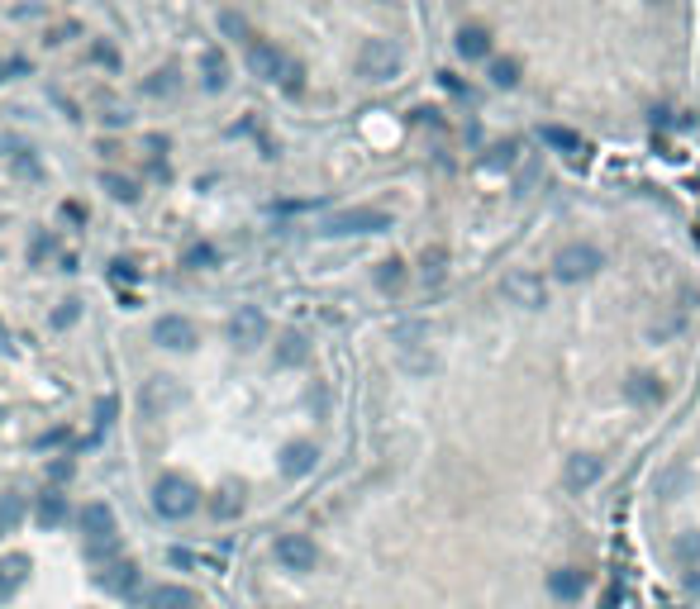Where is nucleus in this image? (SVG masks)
I'll return each instance as SVG.
<instances>
[{
	"label": "nucleus",
	"mask_w": 700,
	"mask_h": 609,
	"mask_svg": "<svg viewBox=\"0 0 700 609\" xmlns=\"http://www.w3.org/2000/svg\"><path fill=\"white\" fill-rule=\"evenodd\" d=\"M153 343L158 348H172V353H186V348H196V324L182 320V314H162L153 324Z\"/></svg>",
	"instance_id": "423d86ee"
},
{
	"label": "nucleus",
	"mask_w": 700,
	"mask_h": 609,
	"mask_svg": "<svg viewBox=\"0 0 700 609\" xmlns=\"http://www.w3.org/2000/svg\"><path fill=\"white\" fill-rule=\"evenodd\" d=\"M277 362H281V367L305 362V338H300V334H286V338H281V348H277Z\"/></svg>",
	"instance_id": "6ab92c4d"
},
{
	"label": "nucleus",
	"mask_w": 700,
	"mask_h": 609,
	"mask_svg": "<svg viewBox=\"0 0 700 609\" xmlns=\"http://www.w3.org/2000/svg\"><path fill=\"white\" fill-rule=\"evenodd\" d=\"M267 334V320H263V310L257 304H239L233 310V320H229V338H233V348H257Z\"/></svg>",
	"instance_id": "20e7f679"
},
{
	"label": "nucleus",
	"mask_w": 700,
	"mask_h": 609,
	"mask_svg": "<svg viewBox=\"0 0 700 609\" xmlns=\"http://www.w3.org/2000/svg\"><path fill=\"white\" fill-rule=\"evenodd\" d=\"M620 600H624V586H620V581H615V586H610L606 595H600V609H615Z\"/></svg>",
	"instance_id": "c756f323"
},
{
	"label": "nucleus",
	"mask_w": 700,
	"mask_h": 609,
	"mask_svg": "<svg viewBox=\"0 0 700 609\" xmlns=\"http://www.w3.org/2000/svg\"><path fill=\"white\" fill-rule=\"evenodd\" d=\"M77 314H81V304H77V300H62L58 310H53V324L67 329V324H77Z\"/></svg>",
	"instance_id": "393cba45"
},
{
	"label": "nucleus",
	"mask_w": 700,
	"mask_h": 609,
	"mask_svg": "<svg viewBox=\"0 0 700 609\" xmlns=\"http://www.w3.org/2000/svg\"><path fill=\"white\" fill-rule=\"evenodd\" d=\"M381 224H387L381 215H338L329 224V233H362V229H381Z\"/></svg>",
	"instance_id": "dca6fc26"
},
{
	"label": "nucleus",
	"mask_w": 700,
	"mask_h": 609,
	"mask_svg": "<svg viewBox=\"0 0 700 609\" xmlns=\"http://www.w3.org/2000/svg\"><path fill=\"white\" fill-rule=\"evenodd\" d=\"M95 414H101V424H110V419L119 414V400H115V395H105L101 405H95Z\"/></svg>",
	"instance_id": "c85d7f7f"
},
{
	"label": "nucleus",
	"mask_w": 700,
	"mask_h": 609,
	"mask_svg": "<svg viewBox=\"0 0 700 609\" xmlns=\"http://www.w3.org/2000/svg\"><path fill=\"white\" fill-rule=\"evenodd\" d=\"M24 576H29V557H5V562H0V600L15 595Z\"/></svg>",
	"instance_id": "4468645a"
},
{
	"label": "nucleus",
	"mask_w": 700,
	"mask_h": 609,
	"mask_svg": "<svg viewBox=\"0 0 700 609\" xmlns=\"http://www.w3.org/2000/svg\"><path fill=\"white\" fill-rule=\"evenodd\" d=\"M629 400H639V405H648V400H663V386H657L653 377H634V386H629Z\"/></svg>",
	"instance_id": "412c9836"
},
{
	"label": "nucleus",
	"mask_w": 700,
	"mask_h": 609,
	"mask_svg": "<svg viewBox=\"0 0 700 609\" xmlns=\"http://www.w3.org/2000/svg\"><path fill=\"white\" fill-rule=\"evenodd\" d=\"M153 505H158L162 519H186L191 509L200 505V495H196V486H191L186 476H162L153 486Z\"/></svg>",
	"instance_id": "f257e3e1"
},
{
	"label": "nucleus",
	"mask_w": 700,
	"mask_h": 609,
	"mask_svg": "<svg viewBox=\"0 0 700 609\" xmlns=\"http://www.w3.org/2000/svg\"><path fill=\"white\" fill-rule=\"evenodd\" d=\"M5 348H10V334H5V324H0V353H5Z\"/></svg>",
	"instance_id": "f704fd0d"
},
{
	"label": "nucleus",
	"mask_w": 700,
	"mask_h": 609,
	"mask_svg": "<svg viewBox=\"0 0 700 609\" xmlns=\"http://www.w3.org/2000/svg\"><path fill=\"white\" fill-rule=\"evenodd\" d=\"M15 172L20 176H38V162L34 158H15Z\"/></svg>",
	"instance_id": "7c9ffc66"
},
{
	"label": "nucleus",
	"mask_w": 700,
	"mask_h": 609,
	"mask_svg": "<svg viewBox=\"0 0 700 609\" xmlns=\"http://www.w3.org/2000/svg\"><path fill=\"white\" fill-rule=\"evenodd\" d=\"M101 186H105L119 205H134V200H139V186H134L129 176H119V172H105V176H101Z\"/></svg>",
	"instance_id": "a211bd4d"
},
{
	"label": "nucleus",
	"mask_w": 700,
	"mask_h": 609,
	"mask_svg": "<svg viewBox=\"0 0 700 609\" xmlns=\"http://www.w3.org/2000/svg\"><path fill=\"white\" fill-rule=\"evenodd\" d=\"M582 590H586L582 566H558V572H548V595H553V600L572 605V600H582Z\"/></svg>",
	"instance_id": "6e6552de"
},
{
	"label": "nucleus",
	"mask_w": 700,
	"mask_h": 609,
	"mask_svg": "<svg viewBox=\"0 0 700 609\" xmlns=\"http://www.w3.org/2000/svg\"><path fill=\"white\" fill-rule=\"evenodd\" d=\"M34 515H38V524H48V529H58V524L67 519V495H58V491H44V495H38V505H34Z\"/></svg>",
	"instance_id": "ddd939ff"
},
{
	"label": "nucleus",
	"mask_w": 700,
	"mask_h": 609,
	"mask_svg": "<svg viewBox=\"0 0 700 609\" xmlns=\"http://www.w3.org/2000/svg\"><path fill=\"white\" fill-rule=\"evenodd\" d=\"M172 91H176V72H172V67H162V72H153V77L143 81V95H172Z\"/></svg>",
	"instance_id": "aec40b11"
},
{
	"label": "nucleus",
	"mask_w": 700,
	"mask_h": 609,
	"mask_svg": "<svg viewBox=\"0 0 700 609\" xmlns=\"http://www.w3.org/2000/svg\"><path fill=\"white\" fill-rule=\"evenodd\" d=\"M248 67H253L257 77H267V81H281L286 91H300V72L286 62L281 48H272V44H248Z\"/></svg>",
	"instance_id": "f03ea898"
},
{
	"label": "nucleus",
	"mask_w": 700,
	"mask_h": 609,
	"mask_svg": "<svg viewBox=\"0 0 700 609\" xmlns=\"http://www.w3.org/2000/svg\"><path fill=\"white\" fill-rule=\"evenodd\" d=\"M314 462H320V448H314V443H291V448L281 452V472L286 476H310Z\"/></svg>",
	"instance_id": "1a4fd4ad"
},
{
	"label": "nucleus",
	"mask_w": 700,
	"mask_h": 609,
	"mask_svg": "<svg viewBox=\"0 0 700 609\" xmlns=\"http://www.w3.org/2000/svg\"><path fill=\"white\" fill-rule=\"evenodd\" d=\"M215 257H219V253H215V248H210V243H196V248H186V257H182V267H210V262H215Z\"/></svg>",
	"instance_id": "5701e85b"
},
{
	"label": "nucleus",
	"mask_w": 700,
	"mask_h": 609,
	"mask_svg": "<svg viewBox=\"0 0 700 609\" xmlns=\"http://www.w3.org/2000/svg\"><path fill=\"white\" fill-rule=\"evenodd\" d=\"M596 481H600L596 457H572V462H567V486L572 491H586V486H596Z\"/></svg>",
	"instance_id": "9d476101"
},
{
	"label": "nucleus",
	"mask_w": 700,
	"mask_h": 609,
	"mask_svg": "<svg viewBox=\"0 0 700 609\" xmlns=\"http://www.w3.org/2000/svg\"><path fill=\"white\" fill-rule=\"evenodd\" d=\"M81 533H86L91 552L110 548V543H115V509H110V505H86V509H81Z\"/></svg>",
	"instance_id": "39448f33"
},
{
	"label": "nucleus",
	"mask_w": 700,
	"mask_h": 609,
	"mask_svg": "<svg viewBox=\"0 0 700 609\" xmlns=\"http://www.w3.org/2000/svg\"><path fill=\"white\" fill-rule=\"evenodd\" d=\"M148 609H196V595L182 586H158L148 595Z\"/></svg>",
	"instance_id": "f8f14e48"
},
{
	"label": "nucleus",
	"mask_w": 700,
	"mask_h": 609,
	"mask_svg": "<svg viewBox=\"0 0 700 609\" xmlns=\"http://www.w3.org/2000/svg\"><path fill=\"white\" fill-rule=\"evenodd\" d=\"M95 58H101V62H110V67H115V62H119V53H115V48H105V44H101V48H95Z\"/></svg>",
	"instance_id": "473e14b6"
},
{
	"label": "nucleus",
	"mask_w": 700,
	"mask_h": 609,
	"mask_svg": "<svg viewBox=\"0 0 700 609\" xmlns=\"http://www.w3.org/2000/svg\"><path fill=\"white\" fill-rule=\"evenodd\" d=\"M53 253V233H34V243H29V262H44Z\"/></svg>",
	"instance_id": "a878e982"
},
{
	"label": "nucleus",
	"mask_w": 700,
	"mask_h": 609,
	"mask_svg": "<svg viewBox=\"0 0 700 609\" xmlns=\"http://www.w3.org/2000/svg\"><path fill=\"white\" fill-rule=\"evenodd\" d=\"M277 562L286 566V572H314L320 548H314L310 533H281L277 538Z\"/></svg>",
	"instance_id": "7ed1b4c3"
},
{
	"label": "nucleus",
	"mask_w": 700,
	"mask_h": 609,
	"mask_svg": "<svg viewBox=\"0 0 700 609\" xmlns=\"http://www.w3.org/2000/svg\"><path fill=\"white\" fill-rule=\"evenodd\" d=\"M391 67H395V53H391L387 44H367V48H362V72L391 77Z\"/></svg>",
	"instance_id": "2eb2a0df"
},
{
	"label": "nucleus",
	"mask_w": 700,
	"mask_h": 609,
	"mask_svg": "<svg viewBox=\"0 0 700 609\" xmlns=\"http://www.w3.org/2000/svg\"><path fill=\"white\" fill-rule=\"evenodd\" d=\"M200 72H205V86H210V91H224V86H229V67H224V58H219V53H205V58H200Z\"/></svg>",
	"instance_id": "f3484780"
},
{
	"label": "nucleus",
	"mask_w": 700,
	"mask_h": 609,
	"mask_svg": "<svg viewBox=\"0 0 700 609\" xmlns=\"http://www.w3.org/2000/svg\"><path fill=\"white\" fill-rule=\"evenodd\" d=\"M62 476H72V457H67V462H53V481H62Z\"/></svg>",
	"instance_id": "2f4dec72"
},
{
	"label": "nucleus",
	"mask_w": 700,
	"mask_h": 609,
	"mask_svg": "<svg viewBox=\"0 0 700 609\" xmlns=\"http://www.w3.org/2000/svg\"><path fill=\"white\" fill-rule=\"evenodd\" d=\"M172 400H176L172 377H153V381H148V391H143V410H148V414H162Z\"/></svg>",
	"instance_id": "9b49d317"
},
{
	"label": "nucleus",
	"mask_w": 700,
	"mask_h": 609,
	"mask_svg": "<svg viewBox=\"0 0 700 609\" xmlns=\"http://www.w3.org/2000/svg\"><path fill=\"white\" fill-rule=\"evenodd\" d=\"M677 557H681V562H700V533H696V529H686V533L677 538Z\"/></svg>",
	"instance_id": "4be33fe9"
},
{
	"label": "nucleus",
	"mask_w": 700,
	"mask_h": 609,
	"mask_svg": "<svg viewBox=\"0 0 700 609\" xmlns=\"http://www.w3.org/2000/svg\"><path fill=\"white\" fill-rule=\"evenodd\" d=\"M219 24H224L229 34H243V20H239V15H224V20H219Z\"/></svg>",
	"instance_id": "72a5a7b5"
},
{
	"label": "nucleus",
	"mask_w": 700,
	"mask_h": 609,
	"mask_svg": "<svg viewBox=\"0 0 700 609\" xmlns=\"http://www.w3.org/2000/svg\"><path fill=\"white\" fill-rule=\"evenodd\" d=\"M110 276H115V281H134V276H139V267H134L129 257H119L115 267H110Z\"/></svg>",
	"instance_id": "cd10ccee"
},
{
	"label": "nucleus",
	"mask_w": 700,
	"mask_h": 609,
	"mask_svg": "<svg viewBox=\"0 0 700 609\" xmlns=\"http://www.w3.org/2000/svg\"><path fill=\"white\" fill-rule=\"evenodd\" d=\"M101 586H105V595H134L139 590V566H134L129 557H115V562H105V572H101Z\"/></svg>",
	"instance_id": "0eeeda50"
},
{
	"label": "nucleus",
	"mask_w": 700,
	"mask_h": 609,
	"mask_svg": "<svg viewBox=\"0 0 700 609\" xmlns=\"http://www.w3.org/2000/svg\"><path fill=\"white\" fill-rule=\"evenodd\" d=\"M24 515V505H20V495H0V533L10 529V524H15Z\"/></svg>",
	"instance_id": "b1692460"
},
{
	"label": "nucleus",
	"mask_w": 700,
	"mask_h": 609,
	"mask_svg": "<svg viewBox=\"0 0 700 609\" xmlns=\"http://www.w3.org/2000/svg\"><path fill=\"white\" fill-rule=\"evenodd\" d=\"M24 72H29V62H24V58H0V81L24 77Z\"/></svg>",
	"instance_id": "bb28decb"
}]
</instances>
